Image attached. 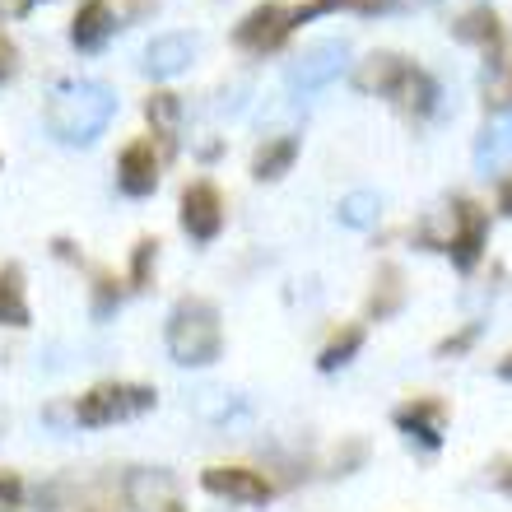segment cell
I'll list each match as a JSON object with an SVG mask.
<instances>
[{
	"label": "cell",
	"mask_w": 512,
	"mask_h": 512,
	"mask_svg": "<svg viewBox=\"0 0 512 512\" xmlns=\"http://www.w3.org/2000/svg\"><path fill=\"white\" fill-rule=\"evenodd\" d=\"M499 378H503V382H512V350L499 359Z\"/></svg>",
	"instance_id": "836d02e7"
},
{
	"label": "cell",
	"mask_w": 512,
	"mask_h": 512,
	"mask_svg": "<svg viewBox=\"0 0 512 512\" xmlns=\"http://www.w3.org/2000/svg\"><path fill=\"white\" fill-rule=\"evenodd\" d=\"M391 424L405 433V438H415L419 447H443V429H447V405L438 396H415V401H405Z\"/></svg>",
	"instance_id": "30bf717a"
},
{
	"label": "cell",
	"mask_w": 512,
	"mask_h": 512,
	"mask_svg": "<svg viewBox=\"0 0 512 512\" xmlns=\"http://www.w3.org/2000/svg\"><path fill=\"white\" fill-rule=\"evenodd\" d=\"M401 70H405V56L401 52H373V56H364V61H359V70H354V84H359L364 94L387 98Z\"/></svg>",
	"instance_id": "d6986e66"
},
{
	"label": "cell",
	"mask_w": 512,
	"mask_h": 512,
	"mask_svg": "<svg viewBox=\"0 0 512 512\" xmlns=\"http://www.w3.org/2000/svg\"><path fill=\"white\" fill-rule=\"evenodd\" d=\"M191 61H196V38H187V33H163V38H154L145 47L140 70H145L149 80H173Z\"/></svg>",
	"instance_id": "4fadbf2b"
},
{
	"label": "cell",
	"mask_w": 512,
	"mask_h": 512,
	"mask_svg": "<svg viewBox=\"0 0 512 512\" xmlns=\"http://www.w3.org/2000/svg\"><path fill=\"white\" fill-rule=\"evenodd\" d=\"M28 322H33V308H28V294H24V266L5 261L0 266V326L24 331Z\"/></svg>",
	"instance_id": "e0dca14e"
},
{
	"label": "cell",
	"mask_w": 512,
	"mask_h": 512,
	"mask_svg": "<svg viewBox=\"0 0 512 512\" xmlns=\"http://www.w3.org/2000/svg\"><path fill=\"white\" fill-rule=\"evenodd\" d=\"M424 5H433V0H396V10H424Z\"/></svg>",
	"instance_id": "e575fe53"
},
{
	"label": "cell",
	"mask_w": 512,
	"mask_h": 512,
	"mask_svg": "<svg viewBox=\"0 0 512 512\" xmlns=\"http://www.w3.org/2000/svg\"><path fill=\"white\" fill-rule=\"evenodd\" d=\"M112 112H117V94L98 80H61L42 108V122L61 145H94L108 131Z\"/></svg>",
	"instance_id": "6da1fadb"
},
{
	"label": "cell",
	"mask_w": 512,
	"mask_h": 512,
	"mask_svg": "<svg viewBox=\"0 0 512 512\" xmlns=\"http://www.w3.org/2000/svg\"><path fill=\"white\" fill-rule=\"evenodd\" d=\"M145 122L154 126V135L163 140V159H173L177 126H182V98L168 94V89H154V94L145 98Z\"/></svg>",
	"instance_id": "ac0fdd59"
},
{
	"label": "cell",
	"mask_w": 512,
	"mask_h": 512,
	"mask_svg": "<svg viewBox=\"0 0 512 512\" xmlns=\"http://www.w3.org/2000/svg\"><path fill=\"white\" fill-rule=\"evenodd\" d=\"M182 233L191 243H215L224 233V196H219L215 182H191L182 191Z\"/></svg>",
	"instance_id": "52a82bcc"
},
{
	"label": "cell",
	"mask_w": 512,
	"mask_h": 512,
	"mask_svg": "<svg viewBox=\"0 0 512 512\" xmlns=\"http://www.w3.org/2000/svg\"><path fill=\"white\" fill-rule=\"evenodd\" d=\"M33 10V0H0V19H24Z\"/></svg>",
	"instance_id": "d6a6232c"
},
{
	"label": "cell",
	"mask_w": 512,
	"mask_h": 512,
	"mask_svg": "<svg viewBox=\"0 0 512 512\" xmlns=\"http://www.w3.org/2000/svg\"><path fill=\"white\" fill-rule=\"evenodd\" d=\"M485 247H489V215L475 201L457 196V201H452V233L443 238V252L452 256L457 270H475L480 256H485Z\"/></svg>",
	"instance_id": "5b68a950"
},
{
	"label": "cell",
	"mask_w": 512,
	"mask_h": 512,
	"mask_svg": "<svg viewBox=\"0 0 512 512\" xmlns=\"http://www.w3.org/2000/svg\"><path fill=\"white\" fill-rule=\"evenodd\" d=\"M475 336H480V326H461V331H457V336H447L443 340V345H438V359H457V354H466V350H471V345H475Z\"/></svg>",
	"instance_id": "4316f807"
},
{
	"label": "cell",
	"mask_w": 512,
	"mask_h": 512,
	"mask_svg": "<svg viewBox=\"0 0 512 512\" xmlns=\"http://www.w3.org/2000/svg\"><path fill=\"white\" fill-rule=\"evenodd\" d=\"M122 494L135 512H177V475L163 471V466H135L126 471Z\"/></svg>",
	"instance_id": "ba28073f"
},
{
	"label": "cell",
	"mask_w": 512,
	"mask_h": 512,
	"mask_svg": "<svg viewBox=\"0 0 512 512\" xmlns=\"http://www.w3.org/2000/svg\"><path fill=\"white\" fill-rule=\"evenodd\" d=\"M494 205H499V215L512 219V173L499 177V201H494Z\"/></svg>",
	"instance_id": "1f68e13d"
},
{
	"label": "cell",
	"mask_w": 512,
	"mask_h": 512,
	"mask_svg": "<svg viewBox=\"0 0 512 512\" xmlns=\"http://www.w3.org/2000/svg\"><path fill=\"white\" fill-rule=\"evenodd\" d=\"M508 94H512V84H508Z\"/></svg>",
	"instance_id": "d590c367"
},
{
	"label": "cell",
	"mask_w": 512,
	"mask_h": 512,
	"mask_svg": "<svg viewBox=\"0 0 512 512\" xmlns=\"http://www.w3.org/2000/svg\"><path fill=\"white\" fill-rule=\"evenodd\" d=\"M340 224L345 229H373L378 224V215H382V201L373 196V191H350L345 201H340Z\"/></svg>",
	"instance_id": "603a6c76"
},
{
	"label": "cell",
	"mask_w": 512,
	"mask_h": 512,
	"mask_svg": "<svg viewBox=\"0 0 512 512\" xmlns=\"http://www.w3.org/2000/svg\"><path fill=\"white\" fill-rule=\"evenodd\" d=\"M201 489L233 503H266L275 494V485L252 466H210V471H201Z\"/></svg>",
	"instance_id": "9c48e42d"
},
{
	"label": "cell",
	"mask_w": 512,
	"mask_h": 512,
	"mask_svg": "<svg viewBox=\"0 0 512 512\" xmlns=\"http://www.w3.org/2000/svg\"><path fill=\"white\" fill-rule=\"evenodd\" d=\"M489 480H494V485H499L503 494L512 499V457H499V461H494V466H489Z\"/></svg>",
	"instance_id": "f546056e"
},
{
	"label": "cell",
	"mask_w": 512,
	"mask_h": 512,
	"mask_svg": "<svg viewBox=\"0 0 512 512\" xmlns=\"http://www.w3.org/2000/svg\"><path fill=\"white\" fill-rule=\"evenodd\" d=\"M14 70H19V47L0 33V80H14Z\"/></svg>",
	"instance_id": "f1b7e54d"
},
{
	"label": "cell",
	"mask_w": 512,
	"mask_h": 512,
	"mask_svg": "<svg viewBox=\"0 0 512 512\" xmlns=\"http://www.w3.org/2000/svg\"><path fill=\"white\" fill-rule=\"evenodd\" d=\"M345 10H354V14H387V10H396V0H345Z\"/></svg>",
	"instance_id": "4dcf8cb0"
},
{
	"label": "cell",
	"mask_w": 512,
	"mask_h": 512,
	"mask_svg": "<svg viewBox=\"0 0 512 512\" xmlns=\"http://www.w3.org/2000/svg\"><path fill=\"white\" fill-rule=\"evenodd\" d=\"M0 512H24V480L14 471H0Z\"/></svg>",
	"instance_id": "484cf974"
},
{
	"label": "cell",
	"mask_w": 512,
	"mask_h": 512,
	"mask_svg": "<svg viewBox=\"0 0 512 512\" xmlns=\"http://www.w3.org/2000/svg\"><path fill=\"white\" fill-rule=\"evenodd\" d=\"M452 38L457 42H471V47H485L489 56L503 52V19L499 10H489V5H475V10H466L452 24Z\"/></svg>",
	"instance_id": "2e32d148"
},
{
	"label": "cell",
	"mask_w": 512,
	"mask_h": 512,
	"mask_svg": "<svg viewBox=\"0 0 512 512\" xmlns=\"http://www.w3.org/2000/svg\"><path fill=\"white\" fill-rule=\"evenodd\" d=\"M475 168L480 173H512V112L494 117L475 135Z\"/></svg>",
	"instance_id": "9a60e30c"
},
{
	"label": "cell",
	"mask_w": 512,
	"mask_h": 512,
	"mask_svg": "<svg viewBox=\"0 0 512 512\" xmlns=\"http://www.w3.org/2000/svg\"><path fill=\"white\" fill-rule=\"evenodd\" d=\"M122 303V289H117V280L112 275H98L94 280V317L103 322V317H112V308Z\"/></svg>",
	"instance_id": "d4e9b609"
},
{
	"label": "cell",
	"mask_w": 512,
	"mask_h": 512,
	"mask_svg": "<svg viewBox=\"0 0 512 512\" xmlns=\"http://www.w3.org/2000/svg\"><path fill=\"white\" fill-rule=\"evenodd\" d=\"M294 159H298V135H270L266 145L252 154V177L256 182H275V177L294 168Z\"/></svg>",
	"instance_id": "ffe728a7"
},
{
	"label": "cell",
	"mask_w": 512,
	"mask_h": 512,
	"mask_svg": "<svg viewBox=\"0 0 512 512\" xmlns=\"http://www.w3.org/2000/svg\"><path fill=\"white\" fill-rule=\"evenodd\" d=\"M168 354L173 364L182 368H205L224 354V326H219V308L210 298H182L173 312H168Z\"/></svg>",
	"instance_id": "7a4b0ae2"
},
{
	"label": "cell",
	"mask_w": 512,
	"mask_h": 512,
	"mask_svg": "<svg viewBox=\"0 0 512 512\" xmlns=\"http://www.w3.org/2000/svg\"><path fill=\"white\" fill-rule=\"evenodd\" d=\"M289 10H294V5H284V0H266V5L247 10L243 19H238V28H233V42H238L243 52H256V56L280 52L284 42H289V33H294Z\"/></svg>",
	"instance_id": "8992f818"
},
{
	"label": "cell",
	"mask_w": 512,
	"mask_h": 512,
	"mask_svg": "<svg viewBox=\"0 0 512 512\" xmlns=\"http://www.w3.org/2000/svg\"><path fill=\"white\" fill-rule=\"evenodd\" d=\"M405 303V275L396 266H382L378 280H373V298H368V317L373 322H387V317H396Z\"/></svg>",
	"instance_id": "44dd1931"
},
{
	"label": "cell",
	"mask_w": 512,
	"mask_h": 512,
	"mask_svg": "<svg viewBox=\"0 0 512 512\" xmlns=\"http://www.w3.org/2000/svg\"><path fill=\"white\" fill-rule=\"evenodd\" d=\"M345 70H350V42L326 38V42H312L303 56H294L289 70H284V80H289L294 94H317L326 84H336Z\"/></svg>",
	"instance_id": "277c9868"
},
{
	"label": "cell",
	"mask_w": 512,
	"mask_h": 512,
	"mask_svg": "<svg viewBox=\"0 0 512 512\" xmlns=\"http://www.w3.org/2000/svg\"><path fill=\"white\" fill-rule=\"evenodd\" d=\"M391 103L405 112V117H415V122H424V117H433V108H438V80H433L424 66H415V61H405V70L396 75V84H391Z\"/></svg>",
	"instance_id": "7c38bea8"
},
{
	"label": "cell",
	"mask_w": 512,
	"mask_h": 512,
	"mask_svg": "<svg viewBox=\"0 0 512 512\" xmlns=\"http://www.w3.org/2000/svg\"><path fill=\"white\" fill-rule=\"evenodd\" d=\"M159 168L163 159L154 154V140H131V145L122 149V159H117V187L126 191V196H154L159 191Z\"/></svg>",
	"instance_id": "8fae6325"
},
{
	"label": "cell",
	"mask_w": 512,
	"mask_h": 512,
	"mask_svg": "<svg viewBox=\"0 0 512 512\" xmlns=\"http://www.w3.org/2000/svg\"><path fill=\"white\" fill-rule=\"evenodd\" d=\"M112 33H117V14H112L108 0H84L75 10V19H70V42L80 52H98Z\"/></svg>",
	"instance_id": "5bb4252c"
},
{
	"label": "cell",
	"mask_w": 512,
	"mask_h": 512,
	"mask_svg": "<svg viewBox=\"0 0 512 512\" xmlns=\"http://www.w3.org/2000/svg\"><path fill=\"white\" fill-rule=\"evenodd\" d=\"M196 410H201L205 419H224L233 410L229 405V396H224V391H201V401H196Z\"/></svg>",
	"instance_id": "83f0119b"
},
{
	"label": "cell",
	"mask_w": 512,
	"mask_h": 512,
	"mask_svg": "<svg viewBox=\"0 0 512 512\" xmlns=\"http://www.w3.org/2000/svg\"><path fill=\"white\" fill-rule=\"evenodd\" d=\"M159 391L140 387V382H98L75 401V424L80 429H103V424H122V419H135L154 410Z\"/></svg>",
	"instance_id": "3957f363"
},
{
	"label": "cell",
	"mask_w": 512,
	"mask_h": 512,
	"mask_svg": "<svg viewBox=\"0 0 512 512\" xmlns=\"http://www.w3.org/2000/svg\"><path fill=\"white\" fill-rule=\"evenodd\" d=\"M359 350H364V326H340L336 336L326 340V350L317 354V368H322V373H336V368H345Z\"/></svg>",
	"instance_id": "7402d4cb"
},
{
	"label": "cell",
	"mask_w": 512,
	"mask_h": 512,
	"mask_svg": "<svg viewBox=\"0 0 512 512\" xmlns=\"http://www.w3.org/2000/svg\"><path fill=\"white\" fill-rule=\"evenodd\" d=\"M154 266H159V238H140L131 252V284L135 289H145L154 280Z\"/></svg>",
	"instance_id": "cb8c5ba5"
}]
</instances>
